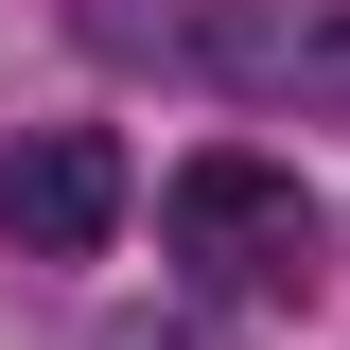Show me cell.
<instances>
[{
    "label": "cell",
    "instance_id": "7a4b0ae2",
    "mask_svg": "<svg viewBox=\"0 0 350 350\" xmlns=\"http://www.w3.org/2000/svg\"><path fill=\"white\" fill-rule=\"evenodd\" d=\"M123 228V140L105 123H18L0 140V245L18 262H88Z\"/></svg>",
    "mask_w": 350,
    "mask_h": 350
},
{
    "label": "cell",
    "instance_id": "277c9868",
    "mask_svg": "<svg viewBox=\"0 0 350 350\" xmlns=\"http://www.w3.org/2000/svg\"><path fill=\"white\" fill-rule=\"evenodd\" d=\"M211 0H88V53H193Z\"/></svg>",
    "mask_w": 350,
    "mask_h": 350
},
{
    "label": "cell",
    "instance_id": "3957f363",
    "mask_svg": "<svg viewBox=\"0 0 350 350\" xmlns=\"http://www.w3.org/2000/svg\"><path fill=\"white\" fill-rule=\"evenodd\" d=\"M193 70L228 105H350V0H211Z\"/></svg>",
    "mask_w": 350,
    "mask_h": 350
},
{
    "label": "cell",
    "instance_id": "6da1fadb",
    "mask_svg": "<svg viewBox=\"0 0 350 350\" xmlns=\"http://www.w3.org/2000/svg\"><path fill=\"white\" fill-rule=\"evenodd\" d=\"M158 228L193 262V298H315V262H333V228H315V193L280 158H175Z\"/></svg>",
    "mask_w": 350,
    "mask_h": 350
},
{
    "label": "cell",
    "instance_id": "5b68a950",
    "mask_svg": "<svg viewBox=\"0 0 350 350\" xmlns=\"http://www.w3.org/2000/svg\"><path fill=\"white\" fill-rule=\"evenodd\" d=\"M88 350H228V298H158V315H105Z\"/></svg>",
    "mask_w": 350,
    "mask_h": 350
}]
</instances>
